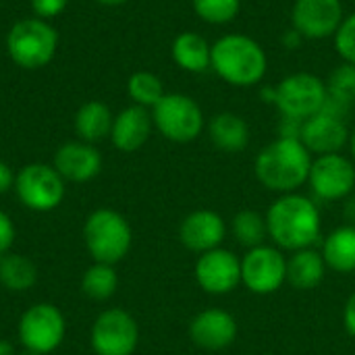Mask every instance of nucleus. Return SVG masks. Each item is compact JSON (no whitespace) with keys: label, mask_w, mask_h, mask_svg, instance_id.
<instances>
[{"label":"nucleus","mask_w":355,"mask_h":355,"mask_svg":"<svg viewBox=\"0 0 355 355\" xmlns=\"http://www.w3.org/2000/svg\"><path fill=\"white\" fill-rule=\"evenodd\" d=\"M210 69L233 87L258 85L268 69L260 42L245 33H227L212 44Z\"/></svg>","instance_id":"1"},{"label":"nucleus","mask_w":355,"mask_h":355,"mask_svg":"<svg viewBox=\"0 0 355 355\" xmlns=\"http://www.w3.org/2000/svg\"><path fill=\"white\" fill-rule=\"evenodd\" d=\"M312 168V154L297 137H279L256 158L258 181L272 191L291 193L302 187Z\"/></svg>","instance_id":"2"},{"label":"nucleus","mask_w":355,"mask_h":355,"mask_svg":"<svg viewBox=\"0 0 355 355\" xmlns=\"http://www.w3.org/2000/svg\"><path fill=\"white\" fill-rule=\"evenodd\" d=\"M268 235L285 250H306L320 235L318 208L300 193H285L279 198L266 216Z\"/></svg>","instance_id":"3"},{"label":"nucleus","mask_w":355,"mask_h":355,"mask_svg":"<svg viewBox=\"0 0 355 355\" xmlns=\"http://www.w3.org/2000/svg\"><path fill=\"white\" fill-rule=\"evenodd\" d=\"M58 48L56 29L40 17L17 21L6 35V52L10 60L27 71L50 64Z\"/></svg>","instance_id":"4"},{"label":"nucleus","mask_w":355,"mask_h":355,"mask_svg":"<svg viewBox=\"0 0 355 355\" xmlns=\"http://www.w3.org/2000/svg\"><path fill=\"white\" fill-rule=\"evenodd\" d=\"M83 239L89 256L102 264L121 262L131 250V227L123 214L100 208L92 212L83 227Z\"/></svg>","instance_id":"5"},{"label":"nucleus","mask_w":355,"mask_h":355,"mask_svg":"<svg viewBox=\"0 0 355 355\" xmlns=\"http://www.w3.org/2000/svg\"><path fill=\"white\" fill-rule=\"evenodd\" d=\"M327 83L314 73H293L275 87V104L285 119L306 121L318 114L327 102Z\"/></svg>","instance_id":"6"},{"label":"nucleus","mask_w":355,"mask_h":355,"mask_svg":"<svg viewBox=\"0 0 355 355\" xmlns=\"http://www.w3.org/2000/svg\"><path fill=\"white\" fill-rule=\"evenodd\" d=\"M154 127L175 144H189L204 131V112L187 94H164L152 108Z\"/></svg>","instance_id":"7"},{"label":"nucleus","mask_w":355,"mask_h":355,"mask_svg":"<svg viewBox=\"0 0 355 355\" xmlns=\"http://www.w3.org/2000/svg\"><path fill=\"white\" fill-rule=\"evenodd\" d=\"M15 191L25 208L33 212H50L64 200V179L54 166L33 162L17 173Z\"/></svg>","instance_id":"8"},{"label":"nucleus","mask_w":355,"mask_h":355,"mask_svg":"<svg viewBox=\"0 0 355 355\" xmlns=\"http://www.w3.org/2000/svg\"><path fill=\"white\" fill-rule=\"evenodd\" d=\"M67 333L62 312L52 304L31 306L19 320V339L27 352L52 354L60 347Z\"/></svg>","instance_id":"9"},{"label":"nucleus","mask_w":355,"mask_h":355,"mask_svg":"<svg viewBox=\"0 0 355 355\" xmlns=\"http://www.w3.org/2000/svg\"><path fill=\"white\" fill-rule=\"evenodd\" d=\"M89 339L98 355H131L139 343V329L131 314L112 308L96 318Z\"/></svg>","instance_id":"10"},{"label":"nucleus","mask_w":355,"mask_h":355,"mask_svg":"<svg viewBox=\"0 0 355 355\" xmlns=\"http://www.w3.org/2000/svg\"><path fill=\"white\" fill-rule=\"evenodd\" d=\"M345 19L341 0H295L291 8L293 29L306 40L335 37Z\"/></svg>","instance_id":"11"},{"label":"nucleus","mask_w":355,"mask_h":355,"mask_svg":"<svg viewBox=\"0 0 355 355\" xmlns=\"http://www.w3.org/2000/svg\"><path fill=\"white\" fill-rule=\"evenodd\" d=\"M241 281L252 293H275L287 281V260L275 248H252L241 260Z\"/></svg>","instance_id":"12"},{"label":"nucleus","mask_w":355,"mask_h":355,"mask_svg":"<svg viewBox=\"0 0 355 355\" xmlns=\"http://www.w3.org/2000/svg\"><path fill=\"white\" fill-rule=\"evenodd\" d=\"M314 193L322 200H341L355 187L354 162L341 154H324L312 160L308 177Z\"/></svg>","instance_id":"13"},{"label":"nucleus","mask_w":355,"mask_h":355,"mask_svg":"<svg viewBox=\"0 0 355 355\" xmlns=\"http://www.w3.org/2000/svg\"><path fill=\"white\" fill-rule=\"evenodd\" d=\"M196 279L206 293H231L241 283V262L229 250H210L200 256Z\"/></svg>","instance_id":"14"},{"label":"nucleus","mask_w":355,"mask_h":355,"mask_svg":"<svg viewBox=\"0 0 355 355\" xmlns=\"http://www.w3.org/2000/svg\"><path fill=\"white\" fill-rule=\"evenodd\" d=\"M349 129L345 119L320 110L318 114L302 123L300 141L308 148L310 154H339L349 144Z\"/></svg>","instance_id":"15"},{"label":"nucleus","mask_w":355,"mask_h":355,"mask_svg":"<svg viewBox=\"0 0 355 355\" xmlns=\"http://www.w3.org/2000/svg\"><path fill=\"white\" fill-rule=\"evenodd\" d=\"M54 168L64 181L87 183L98 177L102 168V154L94 148V144H85L81 139L69 141L56 150Z\"/></svg>","instance_id":"16"},{"label":"nucleus","mask_w":355,"mask_h":355,"mask_svg":"<svg viewBox=\"0 0 355 355\" xmlns=\"http://www.w3.org/2000/svg\"><path fill=\"white\" fill-rule=\"evenodd\" d=\"M189 335L193 343L204 349H212V352L225 349L237 337V322L225 310H218V308L204 310L191 320Z\"/></svg>","instance_id":"17"},{"label":"nucleus","mask_w":355,"mask_h":355,"mask_svg":"<svg viewBox=\"0 0 355 355\" xmlns=\"http://www.w3.org/2000/svg\"><path fill=\"white\" fill-rule=\"evenodd\" d=\"M152 127H154L152 112H148V108L144 106L133 104L123 108L114 116L110 139L114 148L121 152H137L150 139Z\"/></svg>","instance_id":"18"},{"label":"nucleus","mask_w":355,"mask_h":355,"mask_svg":"<svg viewBox=\"0 0 355 355\" xmlns=\"http://www.w3.org/2000/svg\"><path fill=\"white\" fill-rule=\"evenodd\" d=\"M179 237L187 250L206 254L216 250L225 239V223L212 210H198L181 223Z\"/></svg>","instance_id":"19"},{"label":"nucleus","mask_w":355,"mask_h":355,"mask_svg":"<svg viewBox=\"0 0 355 355\" xmlns=\"http://www.w3.org/2000/svg\"><path fill=\"white\" fill-rule=\"evenodd\" d=\"M171 56L179 69L187 73H204L210 69L212 44L196 31H183L173 40Z\"/></svg>","instance_id":"20"},{"label":"nucleus","mask_w":355,"mask_h":355,"mask_svg":"<svg viewBox=\"0 0 355 355\" xmlns=\"http://www.w3.org/2000/svg\"><path fill=\"white\" fill-rule=\"evenodd\" d=\"M208 135L220 152H241L250 144V127L235 112H218L208 123Z\"/></svg>","instance_id":"21"},{"label":"nucleus","mask_w":355,"mask_h":355,"mask_svg":"<svg viewBox=\"0 0 355 355\" xmlns=\"http://www.w3.org/2000/svg\"><path fill=\"white\" fill-rule=\"evenodd\" d=\"M114 116L104 102L92 100L85 102L75 112V133L85 144H96L104 137H110Z\"/></svg>","instance_id":"22"},{"label":"nucleus","mask_w":355,"mask_h":355,"mask_svg":"<svg viewBox=\"0 0 355 355\" xmlns=\"http://www.w3.org/2000/svg\"><path fill=\"white\" fill-rule=\"evenodd\" d=\"M324 258L306 248V250H297L291 260L287 262V281L291 287L300 289V291H308L314 289L322 283L324 279Z\"/></svg>","instance_id":"23"},{"label":"nucleus","mask_w":355,"mask_h":355,"mask_svg":"<svg viewBox=\"0 0 355 355\" xmlns=\"http://www.w3.org/2000/svg\"><path fill=\"white\" fill-rule=\"evenodd\" d=\"M324 262L337 272H354L355 270V225L339 227L333 231L322 250Z\"/></svg>","instance_id":"24"},{"label":"nucleus","mask_w":355,"mask_h":355,"mask_svg":"<svg viewBox=\"0 0 355 355\" xmlns=\"http://www.w3.org/2000/svg\"><path fill=\"white\" fill-rule=\"evenodd\" d=\"M37 281L35 264L21 254L0 256V285L8 291H27Z\"/></svg>","instance_id":"25"},{"label":"nucleus","mask_w":355,"mask_h":355,"mask_svg":"<svg viewBox=\"0 0 355 355\" xmlns=\"http://www.w3.org/2000/svg\"><path fill=\"white\" fill-rule=\"evenodd\" d=\"M116 287H119V277L114 268L102 262H96L94 266H89L81 279V291L89 300H96V302H104L112 297Z\"/></svg>","instance_id":"26"},{"label":"nucleus","mask_w":355,"mask_h":355,"mask_svg":"<svg viewBox=\"0 0 355 355\" xmlns=\"http://www.w3.org/2000/svg\"><path fill=\"white\" fill-rule=\"evenodd\" d=\"M127 94L133 104L144 108H154L164 98V85L158 75L150 71H137L127 81Z\"/></svg>","instance_id":"27"},{"label":"nucleus","mask_w":355,"mask_h":355,"mask_svg":"<svg viewBox=\"0 0 355 355\" xmlns=\"http://www.w3.org/2000/svg\"><path fill=\"white\" fill-rule=\"evenodd\" d=\"M233 237L237 239L239 245L243 248H258L264 243L266 235H268V227H266V218H262L258 212L254 210H243L239 212L233 223Z\"/></svg>","instance_id":"28"},{"label":"nucleus","mask_w":355,"mask_h":355,"mask_svg":"<svg viewBox=\"0 0 355 355\" xmlns=\"http://www.w3.org/2000/svg\"><path fill=\"white\" fill-rule=\"evenodd\" d=\"M327 83V94L331 100L343 104V106H352L355 102V64L343 62L337 69H333V73L329 75Z\"/></svg>","instance_id":"29"},{"label":"nucleus","mask_w":355,"mask_h":355,"mask_svg":"<svg viewBox=\"0 0 355 355\" xmlns=\"http://www.w3.org/2000/svg\"><path fill=\"white\" fill-rule=\"evenodd\" d=\"M196 15L210 25H227L241 10V0H191Z\"/></svg>","instance_id":"30"},{"label":"nucleus","mask_w":355,"mask_h":355,"mask_svg":"<svg viewBox=\"0 0 355 355\" xmlns=\"http://www.w3.org/2000/svg\"><path fill=\"white\" fill-rule=\"evenodd\" d=\"M333 40H335V50L343 58V62L355 64V12L343 19Z\"/></svg>","instance_id":"31"},{"label":"nucleus","mask_w":355,"mask_h":355,"mask_svg":"<svg viewBox=\"0 0 355 355\" xmlns=\"http://www.w3.org/2000/svg\"><path fill=\"white\" fill-rule=\"evenodd\" d=\"M29 4H31V10L35 12V17L48 21V19L58 17L67 8L69 0H29Z\"/></svg>","instance_id":"32"},{"label":"nucleus","mask_w":355,"mask_h":355,"mask_svg":"<svg viewBox=\"0 0 355 355\" xmlns=\"http://www.w3.org/2000/svg\"><path fill=\"white\" fill-rule=\"evenodd\" d=\"M15 235H17V231H15L10 216L0 210V256L10 252V248L15 243Z\"/></svg>","instance_id":"33"},{"label":"nucleus","mask_w":355,"mask_h":355,"mask_svg":"<svg viewBox=\"0 0 355 355\" xmlns=\"http://www.w3.org/2000/svg\"><path fill=\"white\" fill-rule=\"evenodd\" d=\"M12 185H15V173L6 162L0 160V196H4L8 189H12Z\"/></svg>","instance_id":"34"},{"label":"nucleus","mask_w":355,"mask_h":355,"mask_svg":"<svg viewBox=\"0 0 355 355\" xmlns=\"http://www.w3.org/2000/svg\"><path fill=\"white\" fill-rule=\"evenodd\" d=\"M343 322H345V329L349 331V335L355 337V291L349 295V300H347V304H345Z\"/></svg>","instance_id":"35"},{"label":"nucleus","mask_w":355,"mask_h":355,"mask_svg":"<svg viewBox=\"0 0 355 355\" xmlns=\"http://www.w3.org/2000/svg\"><path fill=\"white\" fill-rule=\"evenodd\" d=\"M0 355H17L15 354V347H12V343H8V341L0 339Z\"/></svg>","instance_id":"36"},{"label":"nucleus","mask_w":355,"mask_h":355,"mask_svg":"<svg viewBox=\"0 0 355 355\" xmlns=\"http://www.w3.org/2000/svg\"><path fill=\"white\" fill-rule=\"evenodd\" d=\"M96 2H100V4H104V6H121V4H125V2H129V0H96Z\"/></svg>","instance_id":"37"},{"label":"nucleus","mask_w":355,"mask_h":355,"mask_svg":"<svg viewBox=\"0 0 355 355\" xmlns=\"http://www.w3.org/2000/svg\"><path fill=\"white\" fill-rule=\"evenodd\" d=\"M349 150H352V156L355 158V129L352 131V135H349Z\"/></svg>","instance_id":"38"},{"label":"nucleus","mask_w":355,"mask_h":355,"mask_svg":"<svg viewBox=\"0 0 355 355\" xmlns=\"http://www.w3.org/2000/svg\"><path fill=\"white\" fill-rule=\"evenodd\" d=\"M21 355H40V354H35V352H27V349H25V354H21Z\"/></svg>","instance_id":"39"}]
</instances>
